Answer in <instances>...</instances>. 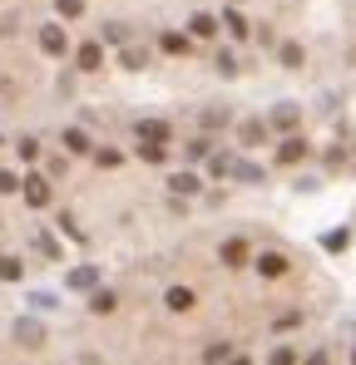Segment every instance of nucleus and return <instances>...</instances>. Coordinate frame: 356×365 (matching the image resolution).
<instances>
[{
    "instance_id": "1",
    "label": "nucleus",
    "mask_w": 356,
    "mask_h": 365,
    "mask_svg": "<svg viewBox=\"0 0 356 365\" xmlns=\"http://www.w3.org/2000/svg\"><path fill=\"white\" fill-rule=\"evenodd\" d=\"M40 50H45L50 60H65V50H70V35H65V25H40Z\"/></svg>"
},
{
    "instance_id": "2",
    "label": "nucleus",
    "mask_w": 356,
    "mask_h": 365,
    "mask_svg": "<svg viewBox=\"0 0 356 365\" xmlns=\"http://www.w3.org/2000/svg\"><path fill=\"white\" fill-rule=\"evenodd\" d=\"M134 134H139V143H168V138H173L163 119H139V124H134Z\"/></svg>"
},
{
    "instance_id": "3",
    "label": "nucleus",
    "mask_w": 356,
    "mask_h": 365,
    "mask_svg": "<svg viewBox=\"0 0 356 365\" xmlns=\"http://www.w3.org/2000/svg\"><path fill=\"white\" fill-rule=\"evenodd\" d=\"M252 267H257L262 276H282V272H287V252L267 247V252H257V257H252Z\"/></svg>"
},
{
    "instance_id": "4",
    "label": "nucleus",
    "mask_w": 356,
    "mask_h": 365,
    "mask_svg": "<svg viewBox=\"0 0 356 365\" xmlns=\"http://www.w3.org/2000/svg\"><path fill=\"white\" fill-rule=\"evenodd\" d=\"M75 60H80V70H85V75H95V70L104 65V40H90V45H80V55H75Z\"/></svg>"
},
{
    "instance_id": "5",
    "label": "nucleus",
    "mask_w": 356,
    "mask_h": 365,
    "mask_svg": "<svg viewBox=\"0 0 356 365\" xmlns=\"http://www.w3.org/2000/svg\"><path fill=\"white\" fill-rule=\"evenodd\" d=\"M25 202L30 207H50V178H40V173L25 178Z\"/></svg>"
},
{
    "instance_id": "6",
    "label": "nucleus",
    "mask_w": 356,
    "mask_h": 365,
    "mask_svg": "<svg viewBox=\"0 0 356 365\" xmlns=\"http://www.w3.org/2000/svg\"><path fill=\"white\" fill-rule=\"evenodd\" d=\"M218 257H223V267H247V242H242V237H228V242L218 247Z\"/></svg>"
},
{
    "instance_id": "7",
    "label": "nucleus",
    "mask_w": 356,
    "mask_h": 365,
    "mask_svg": "<svg viewBox=\"0 0 356 365\" xmlns=\"http://www.w3.org/2000/svg\"><path fill=\"white\" fill-rule=\"evenodd\" d=\"M95 281H99V267H75V272L65 276V286H70V291H90Z\"/></svg>"
},
{
    "instance_id": "8",
    "label": "nucleus",
    "mask_w": 356,
    "mask_h": 365,
    "mask_svg": "<svg viewBox=\"0 0 356 365\" xmlns=\"http://www.w3.org/2000/svg\"><path fill=\"white\" fill-rule=\"evenodd\" d=\"M277 60H282V70H302V65H307V50L287 40V45H277Z\"/></svg>"
},
{
    "instance_id": "9",
    "label": "nucleus",
    "mask_w": 356,
    "mask_h": 365,
    "mask_svg": "<svg viewBox=\"0 0 356 365\" xmlns=\"http://www.w3.org/2000/svg\"><path fill=\"white\" fill-rule=\"evenodd\" d=\"M262 138H267V124H262V119H247V124L237 129V143H242V148H252V143H262Z\"/></svg>"
},
{
    "instance_id": "10",
    "label": "nucleus",
    "mask_w": 356,
    "mask_h": 365,
    "mask_svg": "<svg viewBox=\"0 0 356 365\" xmlns=\"http://www.w3.org/2000/svg\"><path fill=\"white\" fill-rule=\"evenodd\" d=\"M297 158H307V143H302L297 134H287L282 148H277V163H297Z\"/></svg>"
},
{
    "instance_id": "11",
    "label": "nucleus",
    "mask_w": 356,
    "mask_h": 365,
    "mask_svg": "<svg viewBox=\"0 0 356 365\" xmlns=\"http://www.w3.org/2000/svg\"><path fill=\"white\" fill-rule=\"evenodd\" d=\"M193 301H198V296H193L188 286H168V296H163L168 311H193Z\"/></svg>"
},
{
    "instance_id": "12",
    "label": "nucleus",
    "mask_w": 356,
    "mask_h": 365,
    "mask_svg": "<svg viewBox=\"0 0 356 365\" xmlns=\"http://www.w3.org/2000/svg\"><path fill=\"white\" fill-rule=\"evenodd\" d=\"M168 187H173L178 197H193L203 182H198V173H168Z\"/></svg>"
},
{
    "instance_id": "13",
    "label": "nucleus",
    "mask_w": 356,
    "mask_h": 365,
    "mask_svg": "<svg viewBox=\"0 0 356 365\" xmlns=\"http://www.w3.org/2000/svg\"><path fill=\"white\" fill-rule=\"evenodd\" d=\"M297 119H302L297 104H277V109H272V124H277V129H297Z\"/></svg>"
},
{
    "instance_id": "14",
    "label": "nucleus",
    "mask_w": 356,
    "mask_h": 365,
    "mask_svg": "<svg viewBox=\"0 0 356 365\" xmlns=\"http://www.w3.org/2000/svg\"><path fill=\"white\" fill-rule=\"evenodd\" d=\"M65 148H70V153H95V143H90L85 129H65Z\"/></svg>"
},
{
    "instance_id": "15",
    "label": "nucleus",
    "mask_w": 356,
    "mask_h": 365,
    "mask_svg": "<svg viewBox=\"0 0 356 365\" xmlns=\"http://www.w3.org/2000/svg\"><path fill=\"white\" fill-rule=\"evenodd\" d=\"M40 336H45V331H40V321H25V316L15 321V341H25V346H40Z\"/></svg>"
},
{
    "instance_id": "16",
    "label": "nucleus",
    "mask_w": 356,
    "mask_h": 365,
    "mask_svg": "<svg viewBox=\"0 0 356 365\" xmlns=\"http://www.w3.org/2000/svg\"><path fill=\"white\" fill-rule=\"evenodd\" d=\"M208 173H213V178H233V173H237V158H228V153H213V158H208Z\"/></svg>"
},
{
    "instance_id": "17",
    "label": "nucleus",
    "mask_w": 356,
    "mask_h": 365,
    "mask_svg": "<svg viewBox=\"0 0 356 365\" xmlns=\"http://www.w3.org/2000/svg\"><path fill=\"white\" fill-rule=\"evenodd\" d=\"M114 306H119L114 291H95V296H90V311H95V316H109Z\"/></svg>"
},
{
    "instance_id": "18",
    "label": "nucleus",
    "mask_w": 356,
    "mask_h": 365,
    "mask_svg": "<svg viewBox=\"0 0 356 365\" xmlns=\"http://www.w3.org/2000/svg\"><path fill=\"white\" fill-rule=\"evenodd\" d=\"M99 40H109V45H129V25H119V20H109V25L99 30Z\"/></svg>"
},
{
    "instance_id": "19",
    "label": "nucleus",
    "mask_w": 356,
    "mask_h": 365,
    "mask_svg": "<svg viewBox=\"0 0 356 365\" xmlns=\"http://www.w3.org/2000/svg\"><path fill=\"white\" fill-rule=\"evenodd\" d=\"M139 158L144 163H163L168 158V143H139Z\"/></svg>"
},
{
    "instance_id": "20",
    "label": "nucleus",
    "mask_w": 356,
    "mask_h": 365,
    "mask_svg": "<svg viewBox=\"0 0 356 365\" xmlns=\"http://www.w3.org/2000/svg\"><path fill=\"white\" fill-rule=\"evenodd\" d=\"M25 267H20V257H0V281H20Z\"/></svg>"
},
{
    "instance_id": "21",
    "label": "nucleus",
    "mask_w": 356,
    "mask_h": 365,
    "mask_svg": "<svg viewBox=\"0 0 356 365\" xmlns=\"http://www.w3.org/2000/svg\"><path fill=\"white\" fill-rule=\"evenodd\" d=\"M188 30L203 40V35H213V30H218V20H213V15H193V20H188Z\"/></svg>"
},
{
    "instance_id": "22",
    "label": "nucleus",
    "mask_w": 356,
    "mask_h": 365,
    "mask_svg": "<svg viewBox=\"0 0 356 365\" xmlns=\"http://www.w3.org/2000/svg\"><path fill=\"white\" fill-rule=\"evenodd\" d=\"M158 45H163L168 55H188V40H183V35H173V30H163V40H158Z\"/></svg>"
},
{
    "instance_id": "23",
    "label": "nucleus",
    "mask_w": 356,
    "mask_h": 365,
    "mask_svg": "<svg viewBox=\"0 0 356 365\" xmlns=\"http://www.w3.org/2000/svg\"><path fill=\"white\" fill-rule=\"evenodd\" d=\"M95 163H99V168H119L124 153H114V148H95Z\"/></svg>"
},
{
    "instance_id": "24",
    "label": "nucleus",
    "mask_w": 356,
    "mask_h": 365,
    "mask_svg": "<svg viewBox=\"0 0 356 365\" xmlns=\"http://www.w3.org/2000/svg\"><path fill=\"white\" fill-rule=\"evenodd\" d=\"M228 356H233V346H228V341H223V346H208V351H203V361H208V365H223Z\"/></svg>"
},
{
    "instance_id": "25",
    "label": "nucleus",
    "mask_w": 356,
    "mask_h": 365,
    "mask_svg": "<svg viewBox=\"0 0 356 365\" xmlns=\"http://www.w3.org/2000/svg\"><path fill=\"white\" fill-rule=\"evenodd\" d=\"M124 65H129V70H144V65H149V55H144V50H134V45H124Z\"/></svg>"
},
{
    "instance_id": "26",
    "label": "nucleus",
    "mask_w": 356,
    "mask_h": 365,
    "mask_svg": "<svg viewBox=\"0 0 356 365\" xmlns=\"http://www.w3.org/2000/svg\"><path fill=\"white\" fill-rule=\"evenodd\" d=\"M15 153H20L25 163H30V158H40V138H20V143H15Z\"/></svg>"
},
{
    "instance_id": "27",
    "label": "nucleus",
    "mask_w": 356,
    "mask_h": 365,
    "mask_svg": "<svg viewBox=\"0 0 356 365\" xmlns=\"http://www.w3.org/2000/svg\"><path fill=\"white\" fill-rule=\"evenodd\" d=\"M55 5H60L65 20H80V15H85V0H55Z\"/></svg>"
},
{
    "instance_id": "28",
    "label": "nucleus",
    "mask_w": 356,
    "mask_h": 365,
    "mask_svg": "<svg viewBox=\"0 0 356 365\" xmlns=\"http://www.w3.org/2000/svg\"><path fill=\"white\" fill-rule=\"evenodd\" d=\"M223 25H228V30H233V35H247V20H242V15H237V10H223Z\"/></svg>"
},
{
    "instance_id": "29",
    "label": "nucleus",
    "mask_w": 356,
    "mask_h": 365,
    "mask_svg": "<svg viewBox=\"0 0 356 365\" xmlns=\"http://www.w3.org/2000/svg\"><path fill=\"white\" fill-rule=\"evenodd\" d=\"M233 178H242V182H267V178H262V168H252V163H237Z\"/></svg>"
},
{
    "instance_id": "30",
    "label": "nucleus",
    "mask_w": 356,
    "mask_h": 365,
    "mask_svg": "<svg viewBox=\"0 0 356 365\" xmlns=\"http://www.w3.org/2000/svg\"><path fill=\"white\" fill-rule=\"evenodd\" d=\"M203 124H208V129H223V124H228V109H203Z\"/></svg>"
},
{
    "instance_id": "31",
    "label": "nucleus",
    "mask_w": 356,
    "mask_h": 365,
    "mask_svg": "<svg viewBox=\"0 0 356 365\" xmlns=\"http://www.w3.org/2000/svg\"><path fill=\"white\" fill-rule=\"evenodd\" d=\"M188 153H193V158H208V153H213V138H193Z\"/></svg>"
},
{
    "instance_id": "32",
    "label": "nucleus",
    "mask_w": 356,
    "mask_h": 365,
    "mask_svg": "<svg viewBox=\"0 0 356 365\" xmlns=\"http://www.w3.org/2000/svg\"><path fill=\"white\" fill-rule=\"evenodd\" d=\"M213 65H218V75H237V60H233V55H228V50H223V55H218Z\"/></svg>"
},
{
    "instance_id": "33",
    "label": "nucleus",
    "mask_w": 356,
    "mask_h": 365,
    "mask_svg": "<svg viewBox=\"0 0 356 365\" xmlns=\"http://www.w3.org/2000/svg\"><path fill=\"white\" fill-rule=\"evenodd\" d=\"M272 365H297V351H292V346H282V351H272Z\"/></svg>"
},
{
    "instance_id": "34",
    "label": "nucleus",
    "mask_w": 356,
    "mask_h": 365,
    "mask_svg": "<svg viewBox=\"0 0 356 365\" xmlns=\"http://www.w3.org/2000/svg\"><path fill=\"white\" fill-rule=\"evenodd\" d=\"M35 247H40V252H45V257H60V247H55V242H50V237H45V232H40V237H35Z\"/></svg>"
},
{
    "instance_id": "35",
    "label": "nucleus",
    "mask_w": 356,
    "mask_h": 365,
    "mask_svg": "<svg viewBox=\"0 0 356 365\" xmlns=\"http://www.w3.org/2000/svg\"><path fill=\"white\" fill-rule=\"evenodd\" d=\"M5 104H15V85H10V80H0V109H5Z\"/></svg>"
},
{
    "instance_id": "36",
    "label": "nucleus",
    "mask_w": 356,
    "mask_h": 365,
    "mask_svg": "<svg viewBox=\"0 0 356 365\" xmlns=\"http://www.w3.org/2000/svg\"><path fill=\"white\" fill-rule=\"evenodd\" d=\"M15 187H20V182H15L10 173H5V168H0V192H15Z\"/></svg>"
},
{
    "instance_id": "37",
    "label": "nucleus",
    "mask_w": 356,
    "mask_h": 365,
    "mask_svg": "<svg viewBox=\"0 0 356 365\" xmlns=\"http://www.w3.org/2000/svg\"><path fill=\"white\" fill-rule=\"evenodd\" d=\"M307 365H327V356H322V351H317V356H312V361H307Z\"/></svg>"
},
{
    "instance_id": "38",
    "label": "nucleus",
    "mask_w": 356,
    "mask_h": 365,
    "mask_svg": "<svg viewBox=\"0 0 356 365\" xmlns=\"http://www.w3.org/2000/svg\"><path fill=\"white\" fill-rule=\"evenodd\" d=\"M352 361H356V356H352Z\"/></svg>"
}]
</instances>
